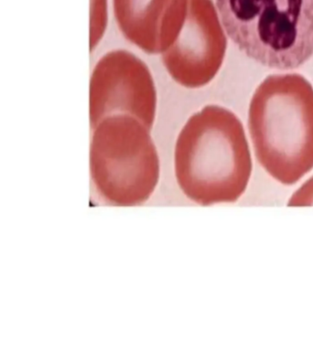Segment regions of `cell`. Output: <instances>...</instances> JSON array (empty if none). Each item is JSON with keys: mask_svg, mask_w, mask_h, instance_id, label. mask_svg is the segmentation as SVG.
Here are the masks:
<instances>
[{"mask_svg": "<svg viewBox=\"0 0 313 351\" xmlns=\"http://www.w3.org/2000/svg\"><path fill=\"white\" fill-rule=\"evenodd\" d=\"M252 168L244 126L225 107L211 104L193 114L176 140V179L198 205L236 202L247 189Z\"/></svg>", "mask_w": 313, "mask_h": 351, "instance_id": "cell-1", "label": "cell"}, {"mask_svg": "<svg viewBox=\"0 0 313 351\" xmlns=\"http://www.w3.org/2000/svg\"><path fill=\"white\" fill-rule=\"evenodd\" d=\"M255 156L270 177L297 184L313 169V87L295 73L267 77L248 109Z\"/></svg>", "mask_w": 313, "mask_h": 351, "instance_id": "cell-2", "label": "cell"}, {"mask_svg": "<svg viewBox=\"0 0 313 351\" xmlns=\"http://www.w3.org/2000/svg\"><path fill=\"white\" fill-rule=\"evenodd\" d=\"M226 35L253 61L277 70L313 56V0H214Z\"/></svg>", "mask_w": 313, "mask_h": 351, "instance_id": "cell-3", "label": "cell"}, {"mask_svg": "<svg viewBox=\"0 0 313 351\" xmlns=\"http://www.w3.org/2000/svg\"><path fill=\"white\" fill-rule=\"evenodd\" d=\"M92 130L90 172L100 199L116 207L148 201L160 173L150 130L124 114L106 117Z\"/></svg>", "mask_w": 313, "mask_h": 351, "instance_id": "cell-4", "label": "cell"}, {"mask_svg": "<svg viewBox=\"0 0 313 351\" xmlns=\"http://www.w3.org/2000/svg\"><path fill=\"white\" fill-rule=\"evenodd\" d=\"M157 92L151 72L143 61L125 50L111 51L95 64L90 81L92 129L105 118L124 114L151 130Z\"/></svg>", "mask_w": 313, "mask_h": 351, "instance_id": "cell-5", "label": "cell"}, {"mask_svg": "<svg viewBox=\"0 0 313 351\" xmlns=\"http://www.w3.org/2000/svg\"><path fill=\"white\" fill-rule=\"evenodd\" d=\"M226 37L213 0H188L182 28L161 53L162 62L180 85L189 89L203 87L223 65Z\"/></svg>", "mask_w": 313, "mask_h": 351, "instance_id": "cell-6", "label": "cell"}, {"mask_svg": "<svg viewBox=\"0 0 313 351\" xmlns=\"http://www.w3.org/2000/svg\"><path fill=\"white\" fill-rule=\"evenodd\" d=\"M123 36L148 54L163 53L180 33L188 0H113Z\"/></svg>", "mask_w": 313, "mask_h": 351, "instance_id": "cell-7", "label": "cell"}, {"mask_svg": "<svg viewBox=\"0 0 313 351\" xmlns=\"http://www.w3.org/2000/svg\"><path fill=\"white\" fill-rule=\"evenodd\" d=\"M107 25V0H91L90 49L93 51L104 36Z\"/></svg>", "mask_w": 313, "mask_h": 351, "instance_id": "cell-8", "label": "cell"}, {"mask_svg": "<svg viewBox=\"0 0 313 351\" xmlns=\"http://www.w3.org/2000/svg\"><path fill=\"white\" fill-rule=\"evenodd\" d=\"M287 206L292 208L313 207V175L292 192L287 201Z\"/></svg>", "mask_w": 313, "mask_h": 351, "instance_id": "cell-9", "label": "cell"}]
</instances>
